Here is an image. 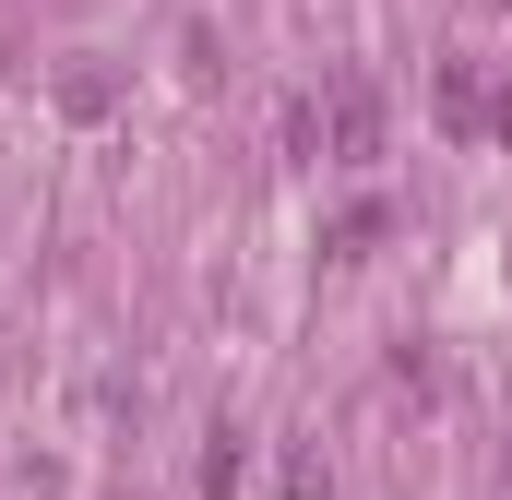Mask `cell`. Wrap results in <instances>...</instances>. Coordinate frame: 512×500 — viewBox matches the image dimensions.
<instances>
[{"instance_id": "6da1fadb", "label": "cell", "mask_w": 512, "mask_h": 500, "mask_svg": "<svg viewBox=\"0 0 512 500\" xmlns=\"http://www.w3.org/2000/svg\"><path fill=\"white\" fill-rule=\"evenodd\" d=\"M322 143H334V167H382V96L346 72L334 84V108H322Z\"/></svg>"}, {"instance_id": "7a4b0ae2", "label": "cell", "mask_w": 512, "mask_h": 500, "mask_svg": "<svg viewBox=\"0 0 512 500\" xmlns=\"http://www.w3.org/2000/svg\"><path fill=\"white\" fill-rule=\"evenodd\" d=\"M441 131H501V143H512V108H489L477 60H441Z\"/></svg>"}, {"instance_id": "3957f363", "label": "cell", "mask_w": 512, "mask_h": 500, "mask_svg": "<svg viewBox=\"0 0 512 500\" xmlns=\"http://www.w3.org/2000/svg\"><path fill=\"white\" fill-rule=\"evenodd\" d=\"M382 227H393L382 203H346V215H334V239H322V250H334V262H370V250H382Z\"/></svg>"}, {"instance_id": "277c9868", "label": "cell", "mask_w": 512, "mask_h": 500, "mask_svg": "<svg viewBox=\"0 0 512 500\" xmlns=\"http://www.w3.org/2000/svg\"><path fill=\"white\" fill-rule=\"evenodd\" d=\"M239 465H251V453H239V429H215V453H203V489L227 500V489H239Z\"/></svg>"}]
</instances>
